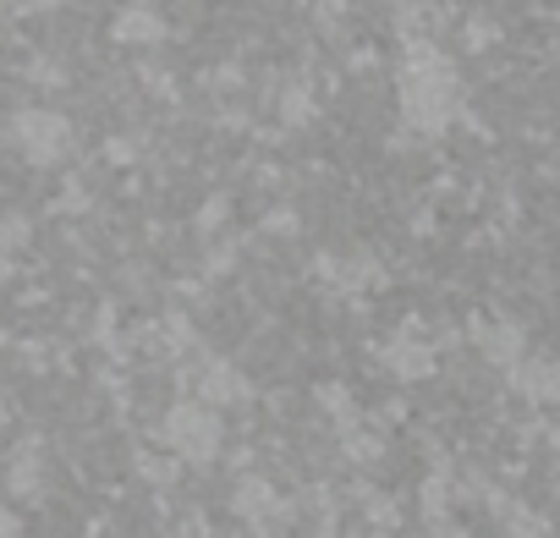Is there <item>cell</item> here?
<instances>
[{"instance_id": "6da1fadb", "label": "cell", "mask_w": 560, "mask_h": 538, "mask_svg": "<svg viewBox=\"0 0 560 538\" xmlns=\"http://www.w3.org/2000/svg\"><path fill=\"white\" fill-rule=\"evenodd\" d=\"M401 105H407V121L423 127V132H445L451 116L462 110V89H456V72L440 50H412L407 72H401Z\"/></svg>"}, {"instance_id": "7a4b0ae2", "label": "cell", "mask_w": 560, "mask_h": 538, "mask_svg": "<svg viewBox=\"0 0 560 538\" xmlns=\"http://www.w3.org/2000/svg\"><path fill=\"white\" fill-rule=\"evenodd\" d=\"M220 440H225V429H220L214 407L182 401V407L165 412V445H171L176 456H187V461H214V456H220Z\"/></svg>"}, {"instance_id": "3957f363", "label": "cell", "mask_w": 560, "mask_h": 538, "mask_svg": "<svg viewBox=\"0 0 560 538\" xmlns=\"http://www.w3.org/2000/svg\"><path fill=\"white\" fill-rule=\"evenodd\" d=\"M12 138H18V149H23L28 160L56 165V160L72 149V121L56 116V110H23V116L12 121Z\"/></svg>"}, {"instance_id": "277c9868", "label": "cell", "mask_w": 560, "mask_h": 538, "mask_svg": "<svg viewBox=\"0 0 560 538\" xmlns=\"http://www.w3.org/2000/svg\"><path fill=\"white\" fill-rule=\"evenodd\" d=\"M511 390H516L522 401H533V407L560 401V363H555V358H522V363L511 369Z\"/></svg>"}, {"instance_id": "5b68a950", "label": "cell", "mask_w": 560, "mask_h": 538, "mask_svg": "<svg viewBox=\"0 0 560 538\" xmlns=\"http://www.w3.org/2000/svg\"><path fill=\"white\" fill-rule=\"evenodd\" d=\"M198 401L203 407H236V401H247V379L231 363H209L198 374Z\"/></svg>"}, {"instance_id": "8992f818", "label": "cell", "mask_w": 560, "mask_h": 538, "mask_svg": "<svg viewBox=\"0 0 560 538\" xmlns=\"http://www.w3.org/2000/svg\"><path fill=\"white\" fill-rule=\"evenodd\" d=\"M121 45H160L165 39V23L149 12V7H127L121 17H116V28H110Z\"/></svg>"}, {"instance_id": "52a82bcc", "label": "cell", "mask_w": 560, "mask_h": 538, "mask_svg": "<svg viewBox=\"0 0 560 538\" xmlns=\"http://www.w3.org/2000/svg\"><path fill=\"white\" fill-rule=\"evenodd\" d=\"M478 347H483V358L500 363V369H516V363H522V330H516V325L478 330Z\"/></svg>"}, {"instance_id": "ba28073f", "label": "cell", "mask_w": 560, "mask_h": 538, "mask_svg": "<svg viewBox=\"0 0 560 538\" xmlns=\"http://www.w3.org/2000/svg\"><path fill=\"white\" fill-rule=\"evenodd\" d=\"M385 363H390V369H396L401 379H423V374L434 369V352L401 336V341H390V347H385Z\"/></svg>"}, {"instance_id": "9c48e42d", "label": "cell", "mask_w": 560, "mask_h": 538, "mask_svg": "<svg viewBox=\"0 0 560 538\" xmlns=\"http://www.w3.org/2000/svg\"><path fill=\"white\" fill-rule=\"evenodd\" d=\"M171 538H214V533H209V522H203V516H187Z\"/></svg>"}, {"instance_id": "30bf717a", "label": "cell", "mask_w": 560, "mask_h": 538, "mask_svg": "<svg viewBox=\"0 0 560 538\" xmlns=\"http://www.w3.org/2000/svg\"><path fill=\"white\" fill-rule=\"evenodd\" d=\"M555 451H560V429H555Z\"/></svg>"}, {"instance_id": "8fae6325", "label": "cell", "mask_w": 560, "mask_h": 538, "mask_svg": "<svg viewBox=\"0 0 560 538\" xmlns=\"http://www.w3.org/2000/svg\"><path fill=\"white\" fill-rule=\"evenodd\" d=\"M39 7H50V0H39Z\"/></svg>"}]
</instances>
